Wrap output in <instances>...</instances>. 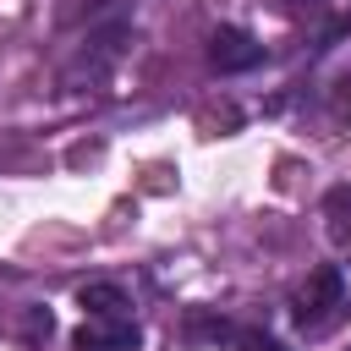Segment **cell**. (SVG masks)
Masks as SVG:
<instances>
[{
  "instance_id": "cell-1",
  "label": "cell",
  "mask_w": 351,
  "mask_h": 351,
  "mask_svg": "<svg viewBox=\"0 0 351 351\" xmlns=\"http://www.w3.org/2000/svg\"><path fill=\"white\" fill-rule=\"evenodd\" d=\"M291 318H296V329H302L307 340H318V335L340 329V324L351 318V291H346V274H340L335 263L313 269V274H307V285H302V291H296V302H291Z\"/></svg>"
},
{
  "instance_id": "cell-2",
  "label": "cell",
  "mask_w": 351,
  "mask_h": 351,
  "mask_svg": "<svg viewBox=\"0 0 351 351\" xmlns=\"http://www.w3.org/2000/svg\"><path fill=\"white\" fill-rule=\"evenodd\" d=\"M258 60H263V44H258L247 27H214V33H208V66H214V71L230 77V71H252Z\"/></svg>"
},
{
  "instance_id": "cell-3",
  "label": "cell",
  "mask_w": 351,
  "mask_h": 351,
  "mask_svg": "<svg viewBox=\"0 0 351 351\" xmlns=\"http://www.w3.org/2000/svg\"><path fill=\"white\" fill-rule=\"evenodd\" d=\"M137 318H82V329L71 335L77 351H137Z\"/></svg>"
},
{
  "instance_id": "cell-4",
  "label": "cell",
  "mask_w": 351,
  "mask_h": 351,
  "mask_svg": "<svg viewBox=\"0 0 351 351\" xmlns=\"http://www.w3.org/2000/svg\"><path fill=\"white\" fill-rule=\"evenodd\" d=\"M77 307L82 318H132V296L115 285V280H93L77 291Z\"/></svg>"
},
{
  "instance_id": "cell-5",
  "label": "cell",
  "mask_w": 351,
  "mask_h": 351,
  "mask_svg": "<svg viewBox=\"0 0 351 351\" xmlns=\"http://www.w3.org/2000/svg\"><path fill=\"white\" fill-rule=\"evenodd\" d=\"M324 219H329V236L351 252V181H340V186L324 192Z\"/></svg>"
},
{
  "instance_id": "cell-6",
  "label": "cell",
  "mask_w": 351,
  "mask_h": 351,
  "mask_svg": "<svg viewBox=\"0 0 351 351\" xmlns=\"http://www.w3.org/2000/svg\"><path fill=\"white\" fill-rule=\"evenodd\" d=\"M230 351H285V346L263 329H230Z\"/></svg>"
},
{
  "instance_id": "cell-7",
  "label": "cell",
  "mask_w": 351,
  "mask_h": 351,
  "mask_svg": "<svg viewBox=\"0 0 351 351\" xmlns=\"http://www.w3.org/2000/svg\"><path fill=\"white\" fill-rule=\"evenodd\" d=\"M291 11H313V5H324V0H285Z\"/></svg>"
}]
</instances>
